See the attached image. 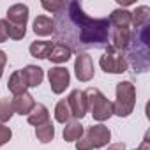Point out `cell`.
Listing matches in <instances>:
<instances>
[{
  "instance_id": "obj_1",
  "label": "cell",
  "mask_w": 150,
  "mask_h": 150,
  "mask_svg": "<svg viewBox=\"0 0 150 150\" xmlns=\"http://www.w3.org/2000/svg\"><path fill=\"white\" fill-rule=\"evenodd\" d=\"M111 27L108 18L88 16L76 0L65 2V7L55 14L53 37L55 42L67 46L71 51L85 53L110 46Z\"/></svg>"
},
{
  "instance_id": "obj_2",
  "label": "cell",
  "mask_w": 150,
  "mask_h": 150,
  "mask_svg": "<svg viewBox=\"0 0 150 150\" xmlns=\"http://www.w3.org/2000/svg\"><path fill=\"white\" fill-rule=\"evenodd\" d=\"M125 62L134 69V72H145L150 67V23L134 28L131 32V41L125 48Z\"/></svg>"
},
{
  "instance_id": "obj_3",
  "label": "cell",
  "mask_w": 150,
  "mask_h": 150,
  "mask_svg": "<svg viewBox=\"0 0 150 150\" xmlns=\"http://www.w3.org/2000/svg\"><path fill=\"white\" fill-rule=\"evenodd\" d=\"M7 35L14 41H20L27 34V21H28V6L14 4L7 9Z\"/></svg>"
},
{
  "instance_id": "obj_4",
  "label": "cell",
  "mask_w": 150,
  "mask_h": 150,
  "mask_svg": "<svg viewBox=\"0 0 150 150\" xmlns=\"http://www.w3.org/2000/svg\"><path fill=\"white\" fill-rule=\"evenodd\" d=\"M87 101H88V110L97 122H106L113 117V103L96 87H90L85 90Z\"/></svg>"
},
{
  "instance_id": "obj_5",
  "label": "cell",
  "mask_w": 150,
  "mask_h": 150,
  "mask_svg": "<svg viewBox=\"0 0 150 150\" xmlns=\"http://www.w3.org/2000/svg\"><path fill=\"white\" fill-rule=\"evenodd\" d=\"M136 106V88L131 81H120L117 85V101L113 103V115L129 117Z\"/></svg>"
},
{
  "instance_id": "obj_6",
  "label": "cell",
  "mask_w": 150,
  "mask_h": 150,
  "mask_svg": "<svg viewBox=\"0 0 150 150\" xmlns=\"http://www.w3.org/2000/svg\"><path fill=\"white\" fill-rule=\"evenodd\" d=\"M111 139V131L104 124H96L87 129V134L81 136L76 141V150H96L103 148L110 143Z\"/></svg>"
},
{
  "instance_id": "obj_7",
  "label": "cell",
  "mask_w": 150,
  "mask_h": 150,
  "mask_svg": "<svg viewBox=\"0 0 150 150\" xmlns=\"http://www.w3.org/2000/svg\"><path fill=\"white\" fill-rule=\"evenodd\" d=\"M99 65L106 74H122L127 71V62H125V55L124 51H118L111 46L106 48L104 55L99 58Z\"/></svg>"
},
{
  "instance_id": "obj_8",
  "label": "cell",
  "mask_w": 150,
  "mask_h": 150,
  "mask_svg": "<svg viewBox=\"0 0 150 150\" xmlns=\"http://www.w3.org/2000/svg\"><path fill=\"white\" fill-rule=\"evenodd\" d=\"M67 104H69V110H71V117L74 120H81L87 111H88V101H87V96H85V90H80V88H74L69 96H67Z\"/></svg>"
},
{
  "instance_id": "obj_9",
  "label": "cell",
  "mask_w": 150,
  "mask_h": 150,
  "mask_svg": "<svg viewBox=\"0 0 150 150\" xmlns=\"http://www.w3.org/2000/svg\"><path fill=\"white\" fill-rule=\"evenodd\" d=\"M48 80H50V87H51V92L60 96L65 92V88L69 87L71 83V74L65 67H51L48 71Z\"/></svg>"
},
{
  "instance_id": "obj_10",
  "label": "cell",
  "mask_w": 150,
  "mask_h": 150,
  "mask_svg": "<svg viewBox=\"0 0 150 150\" xmlns=\"http://www.w3.org/2000/svg\"><path fill=\"white\" fill-rule=\"evenodd\" d=\"M94 62H92V57L88 53H78L76 60H74V74H76L78 81H90L94 78Z\"/></svg>"
},
{
  "instance_id": "obj_11",
  "label": "cell",
  "mask_w": 150,
  "mask_h": 150,
  "mask_svg": "<svg viewBox=\"0 0 150 150\" xmlns=\"http://www.w3.org/2000/svg\"><path fill=\"white\" fill-rule=\"evenodd\" d=\"M11 104H13V110L14 113L18 115H30V111L35 108V99L32 94L25 92V94H20V96H14L11 99Z\"/></svg>"
},
{
  "instance_id": "obj_12",
  "label": "cell",
  "mask_w": 150,
  "mask_h": 150,
  "mask_svg": "<svg viewBox=\"0 0 150 150\" xmlns=\"http://www.w3.org/2000/svg\"><path fill=\"white\" fill-rule=\"evenodd\" d=\"M129 41H131V28H111V35H110L111 48L118 51H125Z\"/></svg>"
},
{
  "instance_id": "obj_13",
  "label": "cell",
  "mask_w": 150,
  "mask_h": 150,
  "mask_svg": "<svg viewBox=\"0 0 150 150\" xmlns=\"http://www.w3.org/2000/svg\"><path fill=\"white\" fill-rule=\"evenodd\" d=\"M7 88L13 96H20V94H25L27 88H28V83H27V78H25V74L23 71H14L11 74V78L7 81Z\"/></svg>"
},
{
  "instance_id": "obj_14",
  "label": "cell",
  "mask_w": 150,
  "mask_h": 150,
  "mask_svg": "<svg viewBox=\"0 0 150 150\" xmlns=\"http://www.w3.org/2000/svg\"><path fill=\"white\" fill-rule=\"evenodd\" d=\"M108 21H110L111 28H129L131 27V11L118 7L110 14Z\"/></svg>"
},
{
  "instance_id": "obj_15",
  "label": "cell",
  "mask_w": 150,
  "mask_h": 150,
  "mask_svg": "<svg viewBox=\"0 0 150 150\" xmlns=\"http://www.w3.org/2000/svg\"><path fill=\"white\" fill-rule=\"evenodd\" d=\"M71 57H72V51H71L67 46L58 44V42H53L51 51H50V55H48V60L53 62V64H65Z\"/></svg>"
},
{
  "instance_id": "obj_16",
  "label": "cell",
  "mask_w": 150,
  "mask_h": 150,
  "mask_svg": "<svg viewBox=\"0 0 150 150\" xmlns=\"http://www.w3.org/2000/svg\"><path fill=\"white\" fill-rule=\"evenodd\" d=\"M150 23V7L148 6H138L131 13V25L134 28H141Z\"/></svg>"
},
{
  "instance_id": "obj_17",
  "label": "cell",
  "mask_w": 150,
  "mask_h": 150,
  "mask_svg": "<svg viewBox=\"0 0 150 150\" xmlns=\"http://www.w3.org/2000/svg\"><path fill=\"white\" fill-rule=\"evenodd\" d=\"M27 120H28L30 125L39 127V125H42L50 120V111L44 104H35V108L30 111V115H27Z\"/></svg>"
},
{
  "instance_id": "obj_18",
  "label": "cell",
  "mask_w": 150,
  "mask_h": 150,
  "mask_svg": "<svg viewBox=\"0 0 150 150\" xmlns=\"http://www.w3.org/2000/svg\"><path fill=\"white\" fill-rule=\"evenodd\" d=\"M32 28L35 35H41V37L53 35V20L48 16H37L32 23Z\"/></svg>"
},
{
  "instance_id": "obj_19",
  "label": "cell",
  "mask_w": 150,
  "mask_h": 150,
  "mask_svg": "<svg viewBox=\"0 0 150 150\" xmlns=\"http://www.w3.org/2000/svg\"><path fill=\"white\" fill-rule=\"evenodd\" d=\"M25 78H27V83H28V88L30 87H39L44 80V71L39 67V65H27L25 69H21Z\"/></svg>"
},
{
  "instance_id": "obj_20",
  "label": "cell",
  "mask_w": 150,
  "mask_h": 150,
  "mask_svg": "<svg viewBox=\"0 0 150 150\" xmlns=\"http://www.w3.org/2000/svg\"><path fill=\"white\" fill-rule=\"evenodd\" d=\"M83 125L80 124V120H69L64 127V139L72 143V141H78L83 136Z\"/></svg>"
},
{
  "instance_id": "obj_21",
  "label": "cell",
  "mask_w": 150,
  "mask_h": 150,
  "mask_svg": "<svg viewBox=\"0 0 150 150\" xmlns=\"http://www.w3.org/2000/svg\"><path fill=\"white\" fill-rule=\"evenodd\" d=\"M51 46H53L51 41H34V42L30 44L28 51H30V55H32L34 58L42 60V58H48V55H50V51H51Z\"/></svg>"
},
{
  "instance_id": "obj_22",
  "label": "cell",
  "mask_w": 150,
  "mask_h": 150,
  "mask_svg": "<svg viewBox=\"0 0 150 150\" xmlns=\"http://www.w3.org/2000/svg\"><path fill=\"white\" fill-rule=\"evenodd\" d=\"M35 136H37V139H39L41 143H50V141H53V138H55V125L51 124V120H48L46 124L35 127Z\"/></svg>"
},
{
  "instance_id": "obj_23",
  "label": "cell",
  "mask_w": 150,
  "mask_h": 150,
  "mask_svg": "<svg viewBox=\"0 0 150 150\" xmlns=\"http://www.w3.org/2000/svg\"><path fill=\"white\" fill-rule=\"evenodd\" d=\"M71 118H72V117H71V110H69L67 101H65V99L58 101L57 106H55V120L60 122V124H67Z\"/></svg>"
},
{
  "instance_id": "obj_24",
  "label": "cell",
  "mask_w": 150,
  "mask_h": 150,
  "mask_svg": "<svg viewBox=\"0 0 150 150\" xmlns=\"http://www.w3.org/2000/svg\"><path fill=\"white\" fill-rule=\"evenodd\" d=\"M13 115H14V110H13L11 99H9V97L0 99V124H6V122H9Z\"/></svg>"
},
{
  "instance_id": "obj_25",
  "label": "cell",
  "mask_w": 150,
  "mask_h": 150,
  "mask_svg": "<svg viewBox=\"0 0 150 150\" xmlns=\"http://www.w3.org/2000/svg\"><path fill=\"white\" fill-rule=\"evenodd\" d=\"M41 6H42V9H46V11H50V13H53V14H58V13L65 7V2H64V0H58V2H41Z\"/></svg>"
},
{
  "instance_id": "obj_26",
  "label": "cell",
  "mask_w": 150,
  "mask_h": 150,
  "mask_svg": "<svg viewBox=\"0 0 150 150\" xmlns=\"http://www.w3.org/2000/svg\"><path fill=\"white\" fill-rule=\"evenodd\" d=\"M11 138H13V131H11V127H6L4 124H0V146L6 145V143H9Z\"/></svg>"
},
{
  "instance_id": "obj_27",
  "label": "cell",
  "mask_w": 150,
  "mask_h": 150,
  "mask_svg": "<svg viewBox=\"0 0 150 150\" xmlns=\"http://www.w3.org/2000/svg\"><path fill=\"white\" fill-rule=\"evenodd\" d=\"M7 39H9V35H7V21L0 20V42H6Z\"/></svg>"
},
{
  "instance_id": "obj_28",
  "label": "cell",
  "mask_w": 150,
  "mask_h": 150,
  "mask_svg": "<svg viewBox=\"0 0 150 150\" xmlns=\"http://www.w3.org/2000/svg\"><path fill=\"white\" fill-rule=\"evenodd\" d=\"M136 150H150V134H148V132L145 134V138H143L139 148H136Z\"/></svg>"
},
{
  "instance_id": "obj_29",
  "label": "cell",
  "mask_w": 150,
  "mask_h": 150,
  "mask_svg": "<svg viewBox=\"0 0 150 150\" xmlns=\"http://www.w3.org/2000/svg\"><path fill=\"white\" fill-rule=\"evenodd\" d=\"M6 64H7V55H6V51L0 50V69H2V71H4Z\"/></svg>"
},
{
  "instance_id": "obj_30",
  "label": "cell",
  "mask_w": 150,
  "mask_h": 150,
  "mask_svg": "<svg viewBox=\"0 0 150 150\" xmlns=\"http://www.w3.org/2000/svg\"><path fill=\"white\" fill-rule=\"evenodd\" d=\"M108 150H125V145L120 141V143H113V145H110L108 146Z\"/></svg>"
},
{
  "instance_id": "obj_31",
  "label": "cell",
  "mask_w": 150,
  "mask_h": 150,
  "mask_svg": "<svg viewBox=\"0 0 150 150\" xmlns=\"http://www.w3.org/2000/svg\"><path fill=\"white\" fill-rule=\"evenodd\" d=\"M2 74H4V71H2V69H0V78H2Z\"/></svg>"
}]
</instances>
